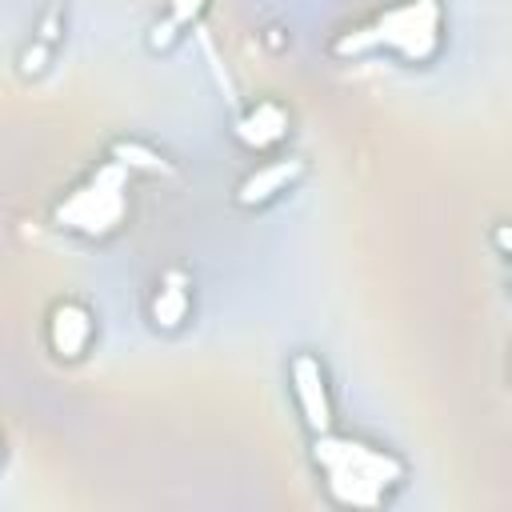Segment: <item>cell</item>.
Listing matches in <instances>:
<instances>
[{
	"instance_id": "cell-3",
	"label": "cell",
	"mask_w": 512,
	"mask_h": 512,
	"mask_svg": "<svg viewBox=\"0 0 512 512\" xmlns=\"http://www.w3.org/2000/svg\"><path fill=\"white\" fill-rule=\"evenodd\" d=\"M52 228L76 240H112L132 220V172L104 156L52 200Z\"/></svg>"
},
{
	"instance_id": "cell-4",
	"label": "cell",
	"mask_w": 512,
	"mask_h": 512,
	"mask_svg": "<svg viewBox=\"0 0 512 512\" xmlns=\"http://www.w3.org/2000/svg\"><path fill=\"white\" fill-rule=\"evenodd\" d=\"M288 392L292 404L300 412V424L308 428V436L336 428V404H332V384H328V368L316 352H292L288 360Z\"/></svg>"
},
{
	"instance_id": "cell-2",
	"label": "cell",
	"mask_w": 512,
	"mask_h": 512,
	"mask_svg": "<svg viewBox=\"0 0 512 512\" xmlns=\"http://www.w3.org/2000/svg\"><path fill=\"white\" fill-rule=\"evenodd\" d=\"M336 60L360 56H396L400 64L424 68L444 52V4L440 0H392L368 20L336 32L328 44Z\"/></svg>"
},
{
	"instance_id": "cell-6",
	"label": "cell",
	"mask_w": 512,
	"mask_h": 512,
	"mask_svg": "<svg viewBox=\"0 0 512 512\" xmlns=\"http://www.w3.org/2000/svg\"><path fill=\"white\" fill-rule=\"evenodd\" d=\"M308 172L304 156H272L264 164H256L232 192V200L240 208H268L272 200H280L288 188H296V180Z\"/></svg>"
},
{
	"instance_id": "cell-1",
	"label": "cell",
	"mask_w": 512,
	"mask_h": 512,
	"mask_svg": "<svg viewBox=\"0 0 512 512\" xmlns=\"http://www.w3.org/2000/svg\"><path fill=\"white\" fill-rule=\"evenodd\" d=\"M312 468L320 472L324 496L336 508H384L408 480V460L388 444L352 436V432H316L312 436Z\"/></svg>"
},
{
	"instance_id": "cell-7",
	"label": "cell",
	"mask_w": 512,
	"mask_h": 512,
	"mask_svg": "<svg viewBox=\"0 0 512 512\" xmlns=\"http://www.w3.org/2000/svg\"><path fill=\"white\" fill-rule=\"evenodd\" d=\"M232 132H236V140H240L244 148L268 152V148H276V144L288 140V132H292V112H288V104H280L276 96H260V100H252V104L236 116Z\"/></svg>"
},
{
	"instance_id": "cell-5",
	"label": "cell",
	"mask_w": 512,
	"mask_h": 512,
	"mask_svg": "<svg viewBox=\"0 0 512 512\" xmlns=\"http://www.w3.org/2000/svg\"><path fill=\"white\" fill-rule=\"evenodd\" d=\"M92 340H96V312L76 300V296H64L48 308L44 316V344L48 352L60 360V364H76L92 352Z\"/></svg>"
},
{
	"instance_id": "cell-11",
	"label": "cell",
	"mask_w": 512,
	"mask_h": 512,
	"mask_svg": "<svg viewBox=\"0 0 512 512\" xmlns=\"http://www.w3.org/2000/svg\"><path fill=\"white\" fill-rule=\"evenodd\" d=\"M48 60H52V44L36 40L32 48H24V56H20V72H24V76H40V72L48 68Z\"/></svg>"
},
{
	"instance_id": "cell-13",
	"label": "cell",
	"mask_w": 512,
	"mask_h": 512,
	"mask_svg": "<svg viewBox=\"0 0 512 512\" xmlns=\"http://www.w3.org/2000/svg\"><path fill=\"white\" fill-rule=\"evenodd\" d=\"M496 248H500V252H508V228H504V224L496 228Z\"/></svg>"
},
{
	"instance_id": "cell-8",
	"label": "cell",
	"mask_w": 512,
	"mask_h": 512,
	"mask_svg": "<svg viewBox=\"0 0 512 512\" xmlns=\"http://www.w3.org/2000/svg\"><path fill=\"white\" fill-rule=\"evenodd\" d=\"M196 304V284L184 268H164L152 296H148V324L156 332H180L192 316Z\"/></svg>"
},
{
	"instance_id": "cell-12",
	"label": "cell",
	"mask_w": 512,
	"mask_h": 512,
	"mask_svg": "<svg viewBox=\"0 0 512 512\" xmlns=\"http://www.w3.org/2000/svg\"><path fill=\"white\" fill-rule=\"evenodd\" d=\"M68 0H48V12H44V20H40V36L36 40H44V44H56V36H60V8H64Z\"/></svg>"
},
{
	"instance_id": "cell-10",
	"label": "cell",
	"mask_w": 512,
	"mask_h": 512,
	"mask_svg": "<svg viewBox=\"0 0 512 512\" xmlns=\"http://www.w3.org/2000/svg\"><path fill=\"white\" fill-rule=\"evenodd\" d=\"M108 156L116 160V164H124L132 176H176V164L164 156V152H156L152 144H144V140H132V136H120V140H112L108 144Z\"/></svg>"
},
{
	"instance_id": "cell-9",
	"label": "cell",
	"mask_w": 512,
	"mask_h": 512,
	"mask_svg": "<svg viewBox=\"0 0 512 512\" xmlns=\"http://www.w3.org/2000/svg\"><path fill=\"white\" fill-rule=\"evenodd\" d=\"M204 12H208V0H164L160 20L148 28V48L152 52H168L188 28L200 24Z\"/></svg>"
},
{
	"instance_id": "cell-14",
	"label": "cell",
	"mask_w": 512,
	"mask_h": 512,
	"mask_svg": "<svg viewBox=\"0 0 512 512\" xmlns=\"http://www.w3.org/2000/svg\"><path fill=\"white\" fill-rule=\"evenodd\" d=\"M0 460H4V436H0Z\"/></svg>"
}]
</instances>
